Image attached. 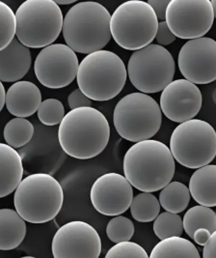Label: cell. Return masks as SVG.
I'll return each mask as SVG.
<instances>
[{
  "label": "cell",
  "mask_w": 216,
  "mask_h": 258,
  "mask_svg": "<svg viewBox=\"0 0 216 258\" xmlns=\"http://www.w3.org/2000/svg\"><path fill=\"white\" fill-rule=\"evenodd\" d=\"M104 258H150V256L143 246L129 241L111 246Z\"/></svg>",
  "instance_id": "cell-31"
},
{
  "label": "cell",
  "mask_w": 216,
  "mask_h": 258,
  "mask_svg": "<svg viewBox=\"0 0 216 258\" xmlns=\"http://www.w3.org/2000/svg\"><path fill=\"white\" fill-rule=\"evenodd\" d=\"M215 214H216V211H215Z\"/></svg>",
  "instance_id": "cell-42"
},
{
  "label": "cell",
  "mask_w": 216,
  "mask_h": 258,
  "mask_svg": "<svg viewBox=\"0 0 216 258\" xmlns=\"http://www.w3.org/2000/svg\"><path fill=\"white\" fill-rule=\"evenodd\" d=\"M17 16L3 1L0 2V50L8 47L17 35Z\"/></svg>",
  "instance_id": "cell-28"
},
{
  "label": "cell",
  "mask_w": 216,
  "mask_h": 258,
  "mask_svg": "<svg viewBox=\"0 0 216 258\" xmlns=\"http://www.w3.org/2000/svg\"><path fill=\"white\" fill-rule=\"evenodd\" d=\"M154 232L158 239L165 240L171 237H180L183 232V221L178 214L163 212L154 221Z\"/></svg>",
  "instance_id": "cell-27"
},
{
  "label": "cell",
  "mask_w": 216,
  "mask_h": 258,
  "mask_svg": "<svg viewBox=\"0 0 216 258\" xmlns=\"http://www.w3.org/2000/svg\"><path fill=\"white\" fill-rule=\"evenodd\" d=\"M124 175L142 192L165 188L175 174V159L168 146L149 140L132 145L124 157Z\"/></svg>",
  "instance_id": "cell-1"
},
{
  "label": "cell",
  "mask_w": 216,
  "mask_h": 258,
  "mask_svg": "<svg viewBox=\"0 0 216 258\" xmlns=\"http://www.w3.org/2000/svg\"><path fill=\"white\" fill-rule=\"evenodd\" d=\"M24 164L21 155L6 143L0 144V198L11 195L23 181Z\"/></svg>",
  "instance_id": "cell-19"
},
{
  "label": "cell",
  "mask_w": 216,
  "mask_h": 258,
  "mask_svg": "<svg viewBox=\"0 0 216 258\" xmlns=\"http://www.w3.org/2000/svg\"><path fill=\"white\" fill-rule=\"evenodd\" d=\"M183 229L192 239L197 229L206 228L211 233L216 231V214L209 207L197 205L185 212L183 216Z\"/></svg>",
  "instance_id": "cell-24"
},
{
  "label": "cell",
  "mask_w": 216,
  "mask_h": 258,
  "mask_svg": "<svg viewBox=\"0 0 216 258\" xmlns=\"http://www.w3.org/2000/svg\"><path fill=\"white\" fill-rule=\"evenodd\" d=\"M150 258H201L197 247L187 239L171 237L161 240L151 251Z\"/></svg>",
  "instance_id": "cell-22"
},
{
  "label": "cell",
  "mask_w": 216,
  "mask_h": 258,
  "mask_svg": "<svg viewBox=\"0 0 216 258\" xmlns=\"http://www.w3.org/2000/svg\"><path fill=\"white\" fill-rule=\"evenodd\" d=\"M176 38L177 37L174 35L173 32L170 30L166 21L159 23L156 37V41L159 46H162V47L168 46L176 41Z\"/></svg>",
  "instance_id": "cell-33"
},
{
  "label": "cell",
  "mask_w": 216,
  "mask_h": 258,
  "mask_svg": "<svg viewBox=\"0 0 216 258\" xmlns=\"http://www.w3.org/2000/svg\"><path fill=\"white\" fill-rule=\"evenodd\" d=\"M190 198L189 188L180 182L174 181L161 189L158 200L165 211L180 214L187 208Z\"/></svg>",
  "instance_id": "cell-23"
},
{
  "label": "cell",
  "mask_w": 216,
  "mask_h": 258,
  "mask_svg": "<svg viewBox=\"0 0 216 258\" xmlns=\"http://www.w3.org/2000/svg\"><path fill=\"white\" fill-rule=\"evenodd\" d=\"M160 207L159 200L152 192H141L133 198L130 209L135 221L150 223L158 217Z\"/></svg>",
  "instance_id": "cell-26"
},
{
  "label": "cell",
  "mask_w": 216,
  "mask_h": 258,
  "mask_svg": "<svg viewBox=\"0 0 216 258\" xmlns=\"http://www.w3.org/2000/svg\"><path fill=\"white\" fill-rule=\"evenodd\" d=\"M78 68L76 53L63 44H53L43 48L34 63L37 80L50 89H60L70 85L76 78Z\"/></svg>",
  "instance_id": "cell-12"
},
{
  "label": "cell",
  "mask_w": 216,
  "mask_h": 258,
  "mask_svg": "<svg viewBox=\"0 0 216 258\" xmlns=\"http://www.w3.org/2000/svg\"><path fill=\"white\" fill-rule=\"evenodd\" d=\"M0 110L3 109L4 106H6V98H7V92L5 91V87L3 85V83L0 84Z\"/></svg>",
  "instance_id": "cell-37"
},
{
  "label": "cell",
  "mask_w": 216,
  "mask_h": 258,
  "mask_svg": "<svg viewBox=\"0 0 216 258\" xmlns=\"http://www.w3.org/2000/svg\"><path fill=\"white\" fill-rule=\"evenodd\" d=\"M32 64L29 47L24 46L18 39L0 50V81L18 82L24 79Z\"/></svg>",
  "instance_id": "cell-18"
},
{
  "label": "cell",
  "mask_w": 216,
  "mask_h": 258,
  "mask_svg": "<svg viewBox=\"0 0 216 258\" xmlns=\"http://www.w3.org/2000/svg\"><path fill=\"white\" fill-rule=\"evenodd\" d=\"M20 258H36V257H34V256H24V257H20Z\"/></svg>",
  "instance_id": "cell-41"
},
{
  "label": "cell",
  "mask_w": 216,
  "mask_h": 258,
  "mask_svg": "<svg viewBox=\"0 0 216 258\" xmlns=\"http://www.w3.org/2000/svg\"><path fill=\"white\" fill-rule=\"evenodd\" d=\"M171 0H149V5L154 9L158 21H166V14Z\"/></svg>",
  "instance_id": "cell-34"
},
{
  "label": "cell",
  "mask_w": 216,
  "mask_h": 258,
  "mask_svg": "<svg viewBox=\"0 0 216 258\" xmlns=\"http://www.w3.org/2000/svg\"><path fill=\"white\" fill-rule=\"evenodd\" d=\"M128 68L114 52L101 49L82 59L76 76L78 88L92 101L105 102L120 94Z\"/></svg>",
  "instance_id": "cell-4"
},
{
  "label": "cell",
  "mask_w": 216,
  "mask_h": 258,
  "mask_svg": "<svg viewBox=\"0 0 216 258\" xmlns=\"http://www.w3.org/2000/svg\"><path fill=\"white\" fill-rule=\"evenodd\" d=\"M203 258H216V231L211 234L204 246Z\"/></svg>",
  "instance_id": "cell-35"
},
{
  "label": "cell",
  "mask_w": 216,
  "mask_h": 258,
  "mask_svg": "<svg viewBox=\"0 0 216 258\" xmlns=\"http://www.w3.org/2000/svg\"><path fill=\"white\" fill-rule=\"evenodd\" d=\"M170 150L174 159L187 168H201L216 157V132L201 119L181 123L173 131Z\"/></svg>",
  "instance_id": "cell-9"
},
{
  "label": "cell",
  "mask_w": 216,
  "mask_h": 258,
  "mask_svg": "<svg viewBox=\"0 0 216 258\" xmlns=\"http://www.w3.org/2000/svg\"><path fill=\"white\" fill-rule=\"evenodd\" d=\"M42 93L35 83L27 81L15 82L7 91L6 107L15 117L26 118L38 112Z\"/></svg>",
  "instance_id": "cell-17"
},
{
  "label": "cell",
  "mask_w": 216,
  "mask_h": 258,
  "mask_svg": "<svg viewBox=\"0 0 216 258\" xmlns=\"http://www.w3.org/2000/svg\"><path fill=\"white\" fill-rule=\"evenodd\" d=\"M178 65L185 80L194 84L216 81V41L203 37L186 42L179 53Z\"/></svg>",
  "instance_id": "cell-14"
},
{
  "label": "cell",
  "mask_w": 216,
  "mask_h": 258,
  "mask_svg": "<svg viewBox=\"0 0 216 258\" xmlns=\"http://www.w3.org/2000/svg\"><path fill=\"white\" fill-rule=\"evenodd\" d=\"M17 38L29 48L53 45L63 31L64 17L53 0H26L17 12Z\"/></svg>",
  "instance_id": "cell-6"
},
{
  "label": "cell",
  "mask_w": 216,
  "mask_h": 258,
  "mask_svg": "<svg viewBox=\"0 0 216 258\" xmlns=\"http://www.w3.org/2000/svg\"><path fill=\"white\" fill-rule=\"evenodd\" d=\"M109 139L107 119L92 106L69 111L58 129L62 150L78 160H89L99 155L106 148Z\"/></svg>",
  "instance_id": "cell-2"
},
{
  "label": "cell",
  "mask_w": 216,
  "mask_h": 258,
  "mask_svg": "<svg viewBox=\"0 0 216 258\" xmlns=\"http://www.w3.org/2000/svg\"><path fill=\"white\" fill-rule=\"evenodd\" d=\"M68 105L71 110L80 108V107H91L92 100L89 99L84 93L79 89H74L71 94L68 96Z\"/></svg>",
  "instance_id": "cell-32"
},
{
  "label": "cell",
  "mask_w": 216,
  "mask_h": 258,
  "mask_svg": "<svg viewBox=\"0 0 216 258\" xmlns=\"http://www.w3.org/2000/svg\"><path fill=\"white\" fill-rule=\"evenodd\" d=\"M38 118L46 126H56L61 124L66 116L65 107L57 99H47L42 102L38 109Z\"/></svg>",
  "instance_id": "cell-30"
},
{
  "label": "cell",
  "mask_w": 216,
  "mask_h": 258,
  "mask_svg": "<svg viewBox=\"0 0 216 258\" xmlns=\"http://www.w3.org/2000/svg\"><path fill=\"white\" fill-rule=\"evenodd\" d=\"M211 5L213 8V12H214V19H216V0H211Z\"/></svg>",
  "instance_id": "cell-39"
},
{
  "label": "cell",
  "mask_w": 216,
  "mask_h": 258,
  "mask_svg": "<svg viewBox=\"0 0 216 258\" xmlns=\"http://www.w3.org/2000/svg\"><path fill=\"white\" fill-rule=\"evenodd\" d=\"M212 99H213V102H214V104L216 105V89H214V91L212 93Z\"/></svg>",
  "instance_id": "cell-40"
},
{
  "label": "cell",
  "mask_w": 216,
  "mask_h": 258,
  "mask_svg": "<svg viewBox=\"0 0 216 258\" xmlns=\"http://www.w3.org/2000/svg\"><path fill=\"white\" fill-rule=\"evenodd\" d=\"M111 15L97 2H79L64 18L63 37L74 52L91 54L101 50L111 40Z\"/></svg>",
  "instance_id": "cell-3"
},
{
  "label": "cell",
  "mask_w": 216,
  "mask_h": 258,
  "mask_svg": "<svg viewBox=\"0 0 216 258\" xmlns=\"http://www.w3.org/2000/svg\"><path fill=\"white\" fill-rule=\"evenodd\" d=\"M106 235L110 241L116 244L129 242L134 235V224L125 216H116L107 223Z\"/></svg>",
  "instance_id": "cell-29"
},
{
  "label": "cell",
  "mask_w": 216,
  "mask_h": 258,
  "mask_svg": "<svg viewBox=\"0 0 216 258\" xmlns=\"http://www.w3.org/2000/svg\"><path fill=\"white\" fill-rule=\"evenodd\" d=\"M26 235V223L13 209L0 210V249L11 250L20 246Z\"/></svg>",
  "instance_id": "cell-21"
},
{
  "label": "cell",
  "mask_w": 216,
  "mask_h": 258,
  "mask_svg": "<svg viewBox=\"0 0 216 258\" xmlns=\"http://www.w3.org/2000/svg\"><path fill=\"white\" fill-rule=\"evenodd\" d=\"M158 19L148 2L130 0L111 15V35L127 50H139L151 45L156 37Z\"/></svg>",
  "instance_id": "cell-8"
},
{
  "label": "cell",
  "mask_w": 216,
  "mask_h": 258,
  "mask_svg": "<svg viewBox=\"0 0 216 258\" xmlns=\"http://www.w3.org/2000/svg\"><path fill=\"white\" fill-rule=\"evenodd\" d=\"M175 71V60L168 49L155 44L134 51L128 63L130 81L145 94L163 91L173 82Z\"/></svg>",
  "instance_id": "cell-10"
},
{
  "label": "cell",
  "mask_w": 216,
  "mask_h": 258,
  "mask_svg": "<svg viewBox=\"0 0 216 258\" xmlns=\"http://www.w3.org/2000/svg\"><path fill=\"white\" fill-rule=\"evenodd\" d=\"M55 3L59 5H70L72 3H75V0H55Z\"/></svg>",
  "instance_id": "cell-38"
},
{
  "label": "cell",
  "mask_w": 216,
  "mask_h": 258,
  "mask_svg": "<svg viewBox=\"0 0 216 258\" xmlns=\"http://www.w3.org/2000/svg\"><path fill=\"white\" fill-rule=\"evenodd\" d=\"M203 97L199 87L185 79L173 81L162 91L159 106L166 117L173 122L192 120L202 107Z\"/></svg>",
  "instance_id": "cell-16"
},
{
  "label": "cell",
  "mask_w": 216,
  "mask_h": 258,
  "mask_svg": "<svg viewBox=\"0 0 216 258\" xmlns=\"http://www.w3.org/2000/svg\"><path fill=\"white\" fill-rule=\"evenodd\" d=\"M190 195L198 204L216 207V164L196 169L189 180Z\"/></svg>",
  "instance_id": "cell-20"
},
{
  "label": "cell",
  "mask_w": 216,
  "mask_h": 258,
  "mask_svg": "<svg viewBox=\"0 0 216 258\" xmlns=\"http://www.w3.org/2000/svg\"><path fill=\"white\" fill-rule=\"evenodd\" d=\"M34 127L25 118L15 117L4 127L3 136L6 144L13 148H21L32 140Z\"/></svg>",
  "instance_id": "cell-25"
},
{
  "label": "cell",
  "mask_w": 216,
  "mask_h": 258,
  "mask_svg": "<svg viewBox=\"0 0 216 258\" xmlns=\"http://www.w3.org/2000/svg\"><path fill=\"white\" fill-rule=\"evenodd\" d=\"M211 234H212V233H211L208 229H206V228L197 229V230L194 232V234H193V241H194L196 244L200 245V246H204V245L207 243V241L209 240Z\"/></svg>",
  "instance_id": "cell-36"
},
{
  "label": "cell",
  "mask_w": 216,
  "mask_h": 258,
  "mask_svg": "<svg viewBox=\"0 0 216 258\" xmlns=\"http://www.w3.org/2000/svg\"><path fill=\"white\" fill-rule=\"evenodd\" d=\"M54 258H98L101 240L96 229L82 221L63 224L52 238Z\"/></svg>",
  "instance_id": "cell-13"
},
{
  "label": "cell",
  "mask_w": 216,
  "mask_h": 258,
  "mask_svg": "<svg viewBox=\"0 0 216 258\" xmlns=\"http://www.w3.org/2000/svg\"><path fill=\"white\" fill-rule=\"evenodd\" d=\"M132 184L125 175L110 172L98 177L90 190L93 207L101 215L116 217L131 207L133 200Z\"/></svg>",
  "instance_id": "cell-15"
},
{
  "label": "cell",
  "mask_w": 216,
  "mask_h": 258,
  "mask_svg": "<svg viewBox=\"0 0 216 258\" xmlns=\"http://www.w3.org/2000/svg\"><path fill=\"white\" fill-rule=\"evenodd\" d=\"M64 191L60 183L48 173L25 177L14 195V205L25 222L45 223L60 212Z\"/></svg>",
  "instance_id": "cell-5"
},
{
  "label": "cell",
  "mask_w": 216,
  "mask_h": 258,
  "mask_svg": "<svg viewBox=\"0 0 216 258\" xmlns=\"http://www.w3.org/2000/svg\"><path fill=\"white\" fill-rule=\"evenodd\" d=\"M214 22L209 0H171L166 23L173 34L186 40L203 38Z\"/></svg>",
  "instance_id": "cell-11"
},
{
  "label": "cell",
  "mask_w": 216,
  "mask_h": 258,
  "mask_svg": "<svg viewBox=\"0 0 216 258\" xmlns=\"http://www.w3.org/2000/svg\"><path fill=\"white\" fill-rule=\"evenodd\" d=\"M161 108L155 99L141 92H134L122 98L114 108L113 124L126 141H149L161 127Z\"/></svg>",
  "instance_id": "cell-7"
}]
</instances>
